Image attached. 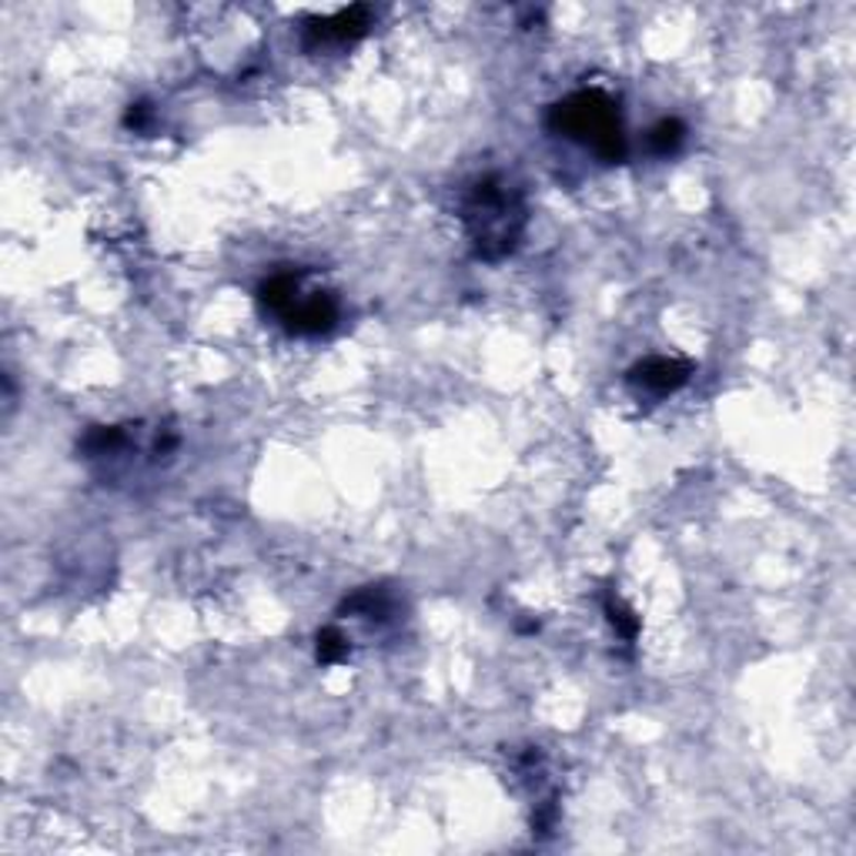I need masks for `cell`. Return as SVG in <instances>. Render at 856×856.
<instances>
[{"mask_svg":"<svg viewBox=\"0 0 856 856\" xmlns=\"http://www.w3.org/2000/svg\"><path fill=\"white\" fill-rule=\"evenodd\" d=\"M462 218L475 255L485 262H499L516 248L525 228V205L522 195L512 192L502 177H482L465 198Z\"/></svg>","mask_w":856,"mask_h":856,"instance_id":"obj_1","label":"cell"},{"mask_svg":"<svg viewBox=\"0 0 856 856\" xmlns=\"http://www.w3.org/2000/svg\"><path fill=\"white\" fill-rule=\"evenodd\" d=\"M548 128L592 148L602 161L620 164L626 158V131L616 101L602 91H576L548 111Z\"/></svg>","mask_w":856,"mask_h":856,"instance_id":"obj_2","label":"cell"},{"mask_svg":"<svg viewBox=\"0 0 856 856\" xmlns=\"http://www.w3.org/2000/svg\"><path fill=\"white\" fill-rule=\"evenodd\" d=\"M258 298L268 312H275L288 332L294 335H325L338 322V301L325 291H301V275L294 271H278L271 275L262 288Z\"/></svg>","mask_w":856,"mask_h":856,"instance_id":"obj_3","label":"cell"},{"mask_svg":"<svg viewBox=\"0 0 856 856\" xmlns=\"http://www.w3.org/2000/svg\"><path fill=\"white\" fill-rule=\"evenodd\" d=\"M693 379V361L686 358H666V355H652L639 365H633L626 382L639 392H652V395H669L683 389Z\"/></svg>","mask_w":856,"mask_h":856,"instance_id":"obj_4","label":"cell"},{"mask_svg":"<svg viewBox=\"0 0 856 856\" xmlns=\"http://www.w3.org/2000/svg\"><path fill=\"white\" fill-rule=\"evenodd\" d=\"M369 27H372V11L369 8H348V11H338L335 18L309 21V27H304V44H309V47L348 44V41H358Z\"/></svg>","mask_w":856,"mask_h":856,"instance_id":"obj_5","label":"cell"},{"mask_svg":"<svg viewBox=\"0 0 856 856\" xmlns=\"http://www.w3.org/2000/svg\"><path fill=\"white\" fill-rule=\"evenodd\" d=\"M342 613L365 616V620H385V616L392 613V599H389V592H385V589H375V586H369V589L355 592L351 599H345Z\"/></svg>","mask_w":856,"mask_h":856,"instance_id":"obj_6","label":"cell"},{"mask_svg":"<svg viewBox=\"0 0 856 856\" xmlns=\"http://www.w3.org/2000/svg\"><path fill=\"white\" fill-rule=\"evenodd\" d=\"M683 138H686V128H683V120H676V117H662L659 125L649 131V148L656 151V154H672L680 144H683Z\"/></svg>","mask_w":856,"mask_h":856,"instance_id":"obj_7","label":"cell"},{"mask_svg":"<svg viewBox=\"0 0 856 856\" xmlns=\"http://www.w3.org/2000/svg\"><path fill=\"white\" fill-rule=\"evenodd\" d=\"M605 616H609V623H613V629H616L626 643H633V639L639 636V616L633 613V609H629L623 599L605 595Z\"/></svg>","mask_w":856,"mask_h":856,"instance_id":"obj_8","label":"cell"},{"mask_svg":"<svg viewBox=\"0 0 856 856\" xmlns=\"http://www.w3.org/2000/svg\"><path fill=\"white\" fill-rule=\"evenodd\" d=\"M315 656H319L322 666H335V662H342L348 656V639L338 629L328 626V629H322L315 636Z\"/></svg>","mask_w":856,"mask_h":856,"instance_id":"obj_9","label":"cell"},{"mask_svg":"<svg viewBox=\"0 0 856 856\" xmlns=\"http://www.w3.org/2000/svg\"><path fill=\"white\" fill-rule=\"evenodd\" d=\"M144 120H148V107H144V104H138V107L128 111V125H131V128H144Z\"/></svg>","mask_w":856,"mask_h":856,"instance_id":"obj_10","label":"cell"}]
</instances>
